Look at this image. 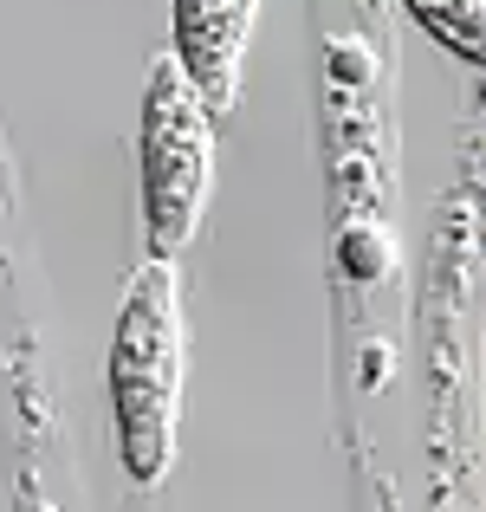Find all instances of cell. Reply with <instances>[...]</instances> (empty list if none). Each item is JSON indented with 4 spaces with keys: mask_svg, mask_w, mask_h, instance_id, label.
Masks as SVG:
<instances>
[{
    "mask_svg": "<svg viewBox=\"0 0 486 512\" xmlns=\"http://www.w3.org/2000/svg\"><path fill=\"white\" fill-rule=\"evenodd\" d=\"M182 273L175 260H143L124 286V312L111 331V422L117 454L137 487H156L175 461V422H182Z\"/></svg>",
    "mask_w": 486,
    "mask_h": 512,
    "instance_id": "cell-1",
    "label": "cell"
},
{
    "mask_svg": "<svg viewBox=\"0 0 486 512\" xmlns=\"http://www.w3.org/2000/svg\"><path fill=\"white\" fill-rule=\"evenodd\" d=\"M214 188V111L162 52L143 85V240L150 260H175L195 240Z\"/></svg>",
    "mask_w": 486,
    "mask_h": 512,
    "instance_id": "cell-2",
    "label": "cell"
},
{
    "mask_svg": "<svg viewBox=\"0 0 486 512\" xmlns=\"http://www.w3.org/2000/svg\"><path fill=\"white\" fill-rule=\"evenodd\" d=\"M253 13H260V0H169V26H175L169 59L208 98V111H227L240 91V59H247Z\"/></svg>",
    "mask_w": 486,
    "mask_h": 512,
    "instance_id": "cell-3",
    "label": "cell"
},
{
    "mask_svg": "<svg viewBox=\"0 0 486 512\" xmlns=\"http://www.w3.org/2000/svg\"><path fill=\"white\" fill-rule=\"evenodd\" d=\"M402 7H409V20L435 46H448L454 59L480 65V0H402Z\"/></svg>",
    "mask_w": 486,
    "mask_h": 512,
    "instance_id": "cell-4",
    "label": "cell"
}]
</instances>
